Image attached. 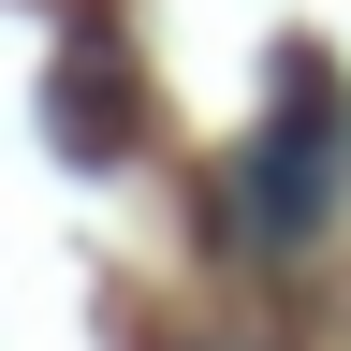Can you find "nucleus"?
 Instances as JSON below:
<instances>
[{
	"label": "nucleus",
	"instance_id": "nucleus-1",
	"mask_svg": "<svg viewBox=\"0 0 351 351\" xmlns=\"http://www.w3.org/2000/svg\"><path fill=\"white\" fill-rule=\"evenodd\" d=\"M337 205H351V103H337L322 59H293L278 73V117L234 147L219 219H234L249 249H307V234H337Z\"/></svg>",
	"mask_w": 351,
	"mask_h": 351
}]
</instances>
